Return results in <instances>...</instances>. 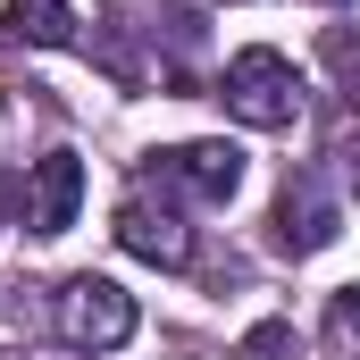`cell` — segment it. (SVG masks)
Returning <instances> with one entry per match:
<instances>
[{
	"label": "cell",
	"instance_id": "obj_1",
	"mask_svg": "<svg viewBox=\"0 0 360 360\" xmlns=\"http://www.w3.org/2000/svg\"><path fill=\"white\" fill-rule=\"evenodd\" d=\"M218 101H226L243 126H260V134L302 126V76H293V59H285V51H269V42H252V51H235V59H226Z\"/></svg>",
	"mask_w": 360,
	"mask_h": 360
},
{
	"label": "cell",
	"instance_id": "obj_2",
	"mask_svg": "<svg viewBox=\"0 0 360 360\" xmlns=\"http://www.w3.org/2000/svg\"><path fill=\"white\" fill-rule=\"evenodd\" d=\"M117 243H126L134 260H151V269H193V226H184V201H176V193H160L151 176L117 201Z\"/></svg>",
	"mask_w": 360,
	"mask_h": 360
},
{
	"label": "cell",
	"instance_id": "obj_3",
	"mask_svg": "<svg viewBox=\"0 0 360 360\" xmlns=\"http://www.w3.org/2000/svg\"><path fill=\"white\" fill-rule=\"evenodd\" d=\"M51 310H59V335H68L76 352H117V344L134 335V293L109 285V276H68Z\"/></svg>",
	"mask_w": 360,
	"mask_h": 360
},
{
	"label": "cell",
	"instance_id": "obj_4",
	"mask_svg": "<svg viewBox=\"0 0 360 360\" xmlns=\"http://www.w3.org/2000/svg\"><path fill=\"white\" fill-rule=\"evenodd\" d=\"M143 176L160 184V193H176V201H235V184H243V151L235 143H168V151H151V168Z\"/></svg>",
	"mask_w": 360,
	"mask_h": 360
},
{
	"label": "cell",
	"instance_id": "obj_5",
	"mask_svg": "<svg viewBox=\"0 0 360 360\" xmlns=\"http://www.w3.org/2000/svg\"><path fill=\"white\" fill-rule=\"evenodd\" d=\"M335 235H344V201L319 176H285V193H276V243H285L293 260H310V252H327Z\"/></svg>",
	"mask_w": 360,
	"mask_h": 360
},
{
	"label": "cell",
	"instance_id": "obj_6",
	"mask_svg": "<svg viewBox=\"0 0 360 360\" xmlns=\"http://www.w3.org/2000/svg\"><path fill=\"white\" fill-rule=\"evenodd\" d=\"M76 210H84V160H76V151L34 160V176H25V226H34V235H68Z\"/></svg>",
	"mask_w": 360,
	"mask_h": 360
},
{
	"label": "cell",
	"instance_id": "obj_7",
	"mask_svg": "<svg viewBox=\"0 0 360 360\" xmlns=\"http://www.w3.org/2000/svg\"><path fill=\"white\" fill-rule=\"evenodd\" d=\"M17 42H34V51H76V8L68 0H8V17H0Z\"/></svg>",
	"mask_w": 360,
	"mask_h": 360
},
{
	"label": "cell",
	"instance_id": "obj_8",
	"mask_svg": "<svg viewBox=\"0 0 360 360\" xmlns=\"http://www.w3.org/2000/svg\"><path fill=\"white\" fill-rule=\"evenodd\" d=\"M327 344H335V360H360V285L327 302Z\"/></svg>",
	"mask_w": 360,
	"mask_h": 360
},
{
	"label": "cell",
	"instance_id": "obj_9",
	"mask_svg": "<svg viewBox=\"0 0 360 360\" xmlns=\"http://www.w3.org/2000/svg\"><path fill=\"white\" fill-rule=\"evenodd\" d=\"M285 352H293V327H285V319H260V327L243 335V360H285Z\"/></svg>",
	"mask_w": 360,
	"mask_h": 360
},
{
	"label": "cell",
	"instance_id": "obj_10",
	"mask_svg": "<svg viewBox=\"0 0 360 360\" xmlns=\"http://www.w3.org/2000/svg\"><path fill=\"white\" fill-rule=\"evenodd\" d=\"M352 126H360V76H352Z\"/></svg>",
	"mask_w": 360,
	"mask_h": 360
}]
</instances>
